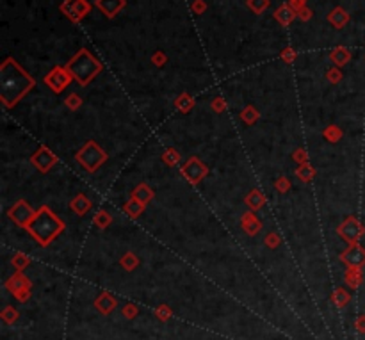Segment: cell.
I'll list each match as a JSON object with an SVG mask.
<instances>
[{
	"instance_id": "cell-1",
	"label": "cell",
	"mask_w": 365,
	"mask_h": 340,
	"mask_svg": "<svg viewBox=\"0 0 365 340\" xmlns=\"http://www.w3.org/2000/svg\"><path fill=\"white\" fill-rule=\"evenodd\" d=\"M68 68L72 70L73 75H75L82 84H84V82H88L89 78L98 72L100 65L95 61V57H93L88 50H80L79 54L75 55V59H73V61L68 65Z\"/></svg>"
},
{
	"instance_id": "cell-2",
	"label": "cell",
	"mask_w": 365,
	"mask_h": 340,
	"mask_svg": "<svg viewBox=\"0 0 365 340\" xmlns=\"http://www.w3.org/2000/svg\"><path fill=\"white\" fill-rule=\"evenodd\" d=\"M54 219L55 218L52 216V212L48 210V208H41L39 216L36 218L34 225H32V231H34V235L41 242L50 241V239L59 231V230H54V228H48V223H52Z\"/></svg>"
},
{
	"instance_id": "cell-3",
	"label": "cell",
	"mask_w": 365,
	"mask_h": 340,
	"mask_svg": "<svg viewBox=\"0 0 365 340\" xmlns=\"http://www.w3.org/2000/svg\"><path fill=\"white\" fill-rule=\"evenodd\" d=\"M89 4L85 2V0H66L65 4H62V11H65L66 14H68V18H72L73 22H79L82 18L85 16V14L89 13Z\"/></svg>"
},
{
	"instance_id": "cell-4",
	"label": "cell",
	"mask_w": 365,
	"mask_h": 340,
	"mask_svg": "<svg viewBox=\"0 0 365 340\" xmlns=\"http://www.w3.org/2000/svg\"><path fill=\"white\" fill-rule=\"evenodd\" d=\"M48 84H52V88L55 89V91H61V89H65V86L68 84L70 80V73L65 72L62 68H55L54 72L48 75Z\"/></svg>"
},
{
	"instance_id": "cell-5",
	"label": "cell",
	"mask_w": 365,
	"mask_h": 340,
	"mask_svg": "<svg viewBox=\"0 0 365 340\" xmlns=\"http://www.w3.org/2000/svg\"><path fill=\"white\" fill-rule=\"evenodd\" d=\"M125 6V0H96V7L103 11L105 16H114L121 7Z\"/></svg>"
},
{
	"instance_id": "cell-6",
	"label": "cell",
	"mask_w": 365,
	"mask_h": 340,
	"mask_svg": "<svg viewBox=\"0 0 365 340\" xmlns=\"http://www.w3.org/2000/svg\"><path fill=\"white\" fill-rule=\"evenodd\" d=\"M328 20H330L331 24H333L337 29H342L346 24H348L349 16H348V13H346V11L342 9V7H337V9L331 11V14L328 16Z\"/></svg>"
},
{
	"instance_id": "cell-7",
	"label": "cell",
	"mask_w": 365,
	"mask_h": 340,
	"mask_svg": "<svg viewBox=\"0 0 365 340\" xmlns=\"http://www.w3.org/2000/svg\"><path fill=\"white\" fill-rule=\"evenodd\" d=\"M274 16H276V20L280 22L282 25H289L290 22H292V18H294V11L290 9L289 6H282L280 9H276Z\"/></svg>"
},
{
	"instance_id": "cell-8",
	"label": "cell",
	"mask_w": 365,
	"mask_h": 340,
	"mask_svg": "<svg viewBox=\"0 0 365 340\" xmlns=\"http://www.w3.org/2000/svg\"><path fill=\"white\" fill-rule=\"evenodd\" d=\"M349 52L346 50V48H335L333 52H331V59H333L337 65H346V62L349 61Z\"/></svg>"
},
{
	"instance_id": "cell-9",
	"label": "cell",
	"mask_w": 365,
	"mask_h": 340,
	"mask_svg": "<svg viewBox=\"0 0 365 340\" xmlns=\"http://www.w3.org/2000/svg\"><path fill=\"white\" fill-rule=\"evenodd\" d=\"M248 6H249V9L255 11V13L259 14L267 7V0H248Z\"/></svg>"
},
{
	"instance_id": "cell-10",
	"label": "cell",
	"mask_w": 365,
	"mask_h": 340,
	"mask_svg": "<svg viewBox=\"0 0 365 340\" xmlns=\"http://www.w3.org/2000/svg\"><path fill=\"white\" fill-rule=\"evenodd\" d=\"M192 9H195V13H203V11L207 9V6H205L203 0H196V2L192 4Z\"/></svg>"
},
{
	"instance_id": "cell-11",
	"label": "cell",
	"mask_w": 365,
	"mask_h": 340,
	"mask_svg": "<svg viewBox=\"0 0 365 340\" xmlns=\"http://www.w3.org/2000/svg\"><path fill=\"white\" fill-rule=\"evenodd\" d=\"M294 50H290V48H287V50H284L282 52V57H284V61H287V62H290V61H294Z\"/></svg>"
},
{
	"instance_id": "cell-12",
	"label": "cell",
	"mask_w": 365,
	"mask_h": 340,
	"mask_svg": "<svg viewBox=\"0 0 365 340\" xmlns=\"http://www.w3.org/2000/svg\"><path fill=\"white\" fill-rule=\"evenodd\" d=\"M297 14H299V18H301V20H308V18H310V16H312L310 9H307V7H303V9H301V11H299V13H297Z\"/></svg>"
},
{
	"instance_id": "cell-13",
	"label": "cell",
	"mask_w": 365,
	"mask_h": 340,
	"mask_svg": "<svg viewBox=\"0 0 365 340\" xmlns=\"http://www.w3.org/2000/svg\"><path fill=\"white\" fill-rule=\"evenodd\" d=\"M164 61H166L164 54H155V55H154V62H155V65H162Z\"/></svg>"
},
{
	"instance_id": "cell-14",
	"label": "cell",
	"mask_w": 365,
	"mask_h": 340,
	"mask_svg": "<svg viewBox=\"0 0 365 340\" xmlns=\"http://www.w3.org/2000/svg\"><path fill=\"white\" fill-rule=\"evenodd\" d=\"M303 2H305V0H303Z\"/></svg>"
}]
</instances>
